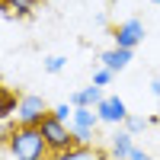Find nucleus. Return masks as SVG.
<instances>
[{"instance_id":"obj_1","label":"nucleus","mask_w":160,"mask_h":160,"mask_svg":"<svg viewBox=\"0 0 160 160\" xmlns=\"http://www.w3.org/2000/svg\"><path fill=\"white\" fill-rule=\"evenodd\" d=\"M7 154L13 160H48L51 151L42 138V128H26V125H13L7 131Z\"/></svg>"},{"instance_id":"obj_2","label":"nucleus","mask_w":160,"mask_h":160,"mask_svg":"<svg viewBox=\"0 0 160 160\" xmlns=\"http://www.w3.org/2000/svg\"><path fill=\"white\" fill-rule=\"evenodd\" d=\"M51 115V106L45 102V96L38 93H22L19 96V109H16V125H26V128H38Z\"/></svg>"},{"instance_id":"obj_3","label":"nucleus","mask_w":160,"mask_h":160,"mask_svg":"<svg viewBox=\"0 0 160 160\" xmlns=\"http://www.w3.org/2000/svg\"><path fill=\"white\" fill-rule=\"evenodd\" d=\"M38 128H42V138H45V144H48L51 154H64V151L77 148V141H74V135H71V125H68V122H58L55 115H48Z\"/></svg>"},{"instance_id":"obj_4","label":"nucleus","mask_w":160,"mask_h":160,"mask_svg":"<svg viewBox=\"0 0 160 160\" xmlns=\"http://www.w3.org/2000/svg\"><path fill=\"white\" fill-rule=\"evenodd\" d=\"M144 35H148V29H144V22H141L138 16H128V19H122V22L112 29L115 48H131V51H135V48L144 42Z\"/></svg>"},{"instance_id":"obj_5","label":"nucleus","mask_w":160,"mask_h":160,"mask_svg":"<svg viewBox=\"0 0 160 160\" xmlns=\"http://www.w3.org/2000/svg\"><path fill=\"white\" fill-rule=\"evenodd\" d=\"M96 115H99V122H102V125H115V128H122V125H125V118H128L131 112H128V106H125L122 96H115V93H106L102 102L96 106Z\"/></svg>"},{"instance_id":"obj_6","label":"nucleus","mask_w":160,"mask_h":160,"mask_svg":"<svg viewBox=\"0 0 160 160\" xmlns=\"http://www.w3.org/2000/svg\"><path fill=\"white\" fill-rule=\"evenodd\" d=\"M131 151H135V135L125 128H115L109 135V148H106V154H109V160H128Z\"/></svg>"},{"instance_id":"obj_7","label":"nucleus","mask_w":160,"mask_h":160,"mask_svg":"<svg viewBox=\"0 0 160 160\" xmlns=\"http://www.w3.org/2000/svg\"><path fill=\"white\" fill-rule=\"evenodd\" d=\"M102 96H106V93H102V87L90 83V87H80V90H74L68 102L74 106V109H96V106L102 102Z\"/></svg>"},{"instance_id":"obj_8","label":"nucleus","mask_w":160,"mask_h":160,"mask_svg":"<svg viewBox=\"0 0 160 160\" xmlns=\"http://www.w3.org/2000/svg\"><path fill=\"white\" fill-rule=\"evenodd\" d=\"M131 61H135V51H131V48H115V45H112L109 51H102V55H99V64H102V68H109L112 74L125 71Z\"/></svg>"},{"instance_id":"obj_9","label":"nucleus","mask_w":160,"mask_h":160,"mask_svg":"<svg viewBox=\"0 0 160 160\" xmlns=\"http://www.w3.org/2000/svg\"><path fill=\"white\" fill-rule=\"evenodd\" d=\"M48 160H109V154L106 151H99L96 144H93V148H71V151H64V154H51Z\"/></svg>"},{"instance_id":"obj_10","label":"nucleus","mask_w":160,"mask_h":160,"mask_svg":"<svg viewBox=\"0 0 160 160\" xmlns=\"http://www.w3.org/2000/svg\"><path fill=\"white\" fill-rule=\"evenodd\" d=\"M19 96H22V93H13L10 87L0 83V122H7L10 115H16V109H19Z\"/></svg>"},{"instance_id":"obj_11","label":"nucleus","mask_w":160,"mask_h":160,"mask_svg":"<svg viewBox=\"0 0 160 160\" xmlns=\"http://www.w3.org/2000/svg\"><path fill=\"white\" fill-rule=\"evenodd\" d=\"M102 122L96 109H74V118H71V128H87V131H96Z\"/></svg>"},{"instance_id":"obj_12","label":"nucleus","mask_w":160,"mask_h":160,"mask_svg":"<svg viewBox=\"0 0 160 160\" xmlns=\"http://www.w3.org/2000/svg\"><path fill=\"white\" fill-rule=\"evenodd\" d=\"M51 115H55L58 122H68V125H71V118H74V106H71V102H58V106H51Z\"/></svg>"},{"instance_id":"obj_13","label":"nucleus","mask_w":160,"mask_h":160,"mask_svg":"<svg viewBox=\"0 0 160 160\" xmlns=\"http://www.w3.org/2000/svg\"><path fill=\"white\" fill-rule=\"evenodd\" d=\"M64 68H68V58H64V55H48L45 58V71L48 74H61Z\"/></svg>"},{"instance_id":"obj_14","label":"nucleus","mask_w":160,"mask_h":160,"mask_svg":"<svg viewBox=\"0 0 160 160\" xmlns=\"http://www.w3.org/2000/svg\"><path fill=\"white\" fill-rule=\"evenodd\" d=\"M148 125H151L148 118H141V115H128L122 128H125V131H131V135H138V131H144V128H148Z\"/></svg>"},{"instance_id":"obj_15","label":"nucleus","mask_w":160,"mask_h":160,"mask_svg":"<svg viewBox=\"0 0 160 160\" xmlns=\"http://www.w3.org/2000/svg\"><path fill=\"white\" fill-rule=\"evenodd\" d=\"M112 80H115V74H112L109 68H102V64H99L96 71H93V83H96V87H109Z\"/></svg>"},{"instance_id":"obj_16","label":"nucleus","mask_w":160,"mask_h":160,"mask_svg":"<svg viewBox=\"0 0 160 160\" xmlns=\"http://www.w3.org/2000/svg\"><path fill=\"white\" fill-rule=\"evenodd\" d=\"M128 160H154V157H151L148 151H141V148H135V151H131V157H128Z\"/></svg>"},{"instance_id":"obj_17","label":"nucleus","mask_w":160,"mask_h":160,"mask_svg":"<svg viewBox=\"0 0 160 160\" xmlns=\"http://www.w3.org/2000/svg\"><path fill=\"white\" fill-rule=\"evenodd\" d=\"M151 96L160 99V80H151Z\"/></svg>"},{"instance_id":"obj_18","label":"nucleus","mask_w":160,"mask_h":160,"mask_svg":"<svg viewBox=\"0 0 160 160\" xmlns=\"http://www.w3.org/2000/svg\"><path fill=\"white\" fill-rule=\"evenodd\" d=\"M151 3H157V7H160V0H151Z\"/></svg>"}]
</instances>
